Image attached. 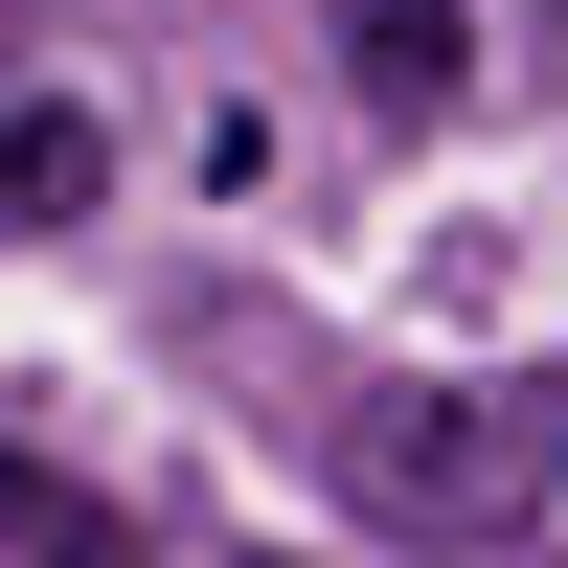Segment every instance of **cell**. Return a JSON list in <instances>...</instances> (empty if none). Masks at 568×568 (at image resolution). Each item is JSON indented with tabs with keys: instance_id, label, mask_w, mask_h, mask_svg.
I'll return each mask as SVG.
<instances>
[{
	"instance_id": "cell-5",
	"label": "cell",
	"mask_w": 568,
	"mask_h": 568,
	"mask_svg": "<svg viewBox=\"0 0 568 568\" xmlns=\"http://www.w3.org/2000/svg\"><path fill=\"white\" fill-rule=\"evenodd\" d=\"M251 568H273V546H251Z\"/></svg>"
},
{
	"instance_id": "cell-1",
	"label": "cell",
	"mask_w": 568,
	"mask_h": 568,
	"mask_svg": "<svg viewBox=\"0 0 568 568\" xmlns=\"http://www.w3.org/2000/svg\"><path fill=\"white\" fill-rule=\"evenodd\" d=\"M342 500L409 546H524L546 524V409L524 387H364L342 409Z\"/></svg>"
},
{
	"instance_id": "cell-3",
	"label": "cell",
	"mask_w": 568,
	"mask_h": 568,
	"mask_svg": "<svg viewBox=\"0 0 568 568\" xmlns=\"http://www.w3.org/2000/svg\"><path fill=\"white\" fill-rule=\"evenodd\" d=\"M0 546H23V568H136V524L69 478V455H23V433H0Z\"/></svg>"
},
{
	"instance_id": "cell-4",
	"label": "cell",
	"mask_w": 568,
	"mask_h": 568,
	"mask_svg": "<svg viewBox=\"0 0 568 568\" xmlns=\"http://www.w3.org/2000/svg\"><path fill=\"white\" fill-rule=\"evenodd\" d=\"M91 205V114H0V227H69Z\"/></svg>"
},
{
	"instance_id": "cell-2",
	"label": "cell",
	"mask_w": 568,
	"mask_h": 568,
	"mask_svg": "<svg viewBox=\"0 0 568 568\" xmlns=\"http://www.w3.org/2000/svg\"><path fill=\"white\" fill-rule=\"evenodd\" d=\"M455 69H478L455 0H342V91H364V114H455Z\"/></svg>"
}]
</instances>
